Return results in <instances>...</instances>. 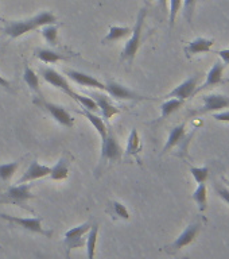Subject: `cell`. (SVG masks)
Returning <instances> with one entry per match:
<instances>
[{"label":"cell","instance_id":"6da1fadb","mask_svg":"<svg viewBox=\"0 0 229 259\" xmlns=\"http://www.w3.org/2000/svg\"><path fill=\"white\" fill-rule=\"evenodd\" d=\"M39 72L42 78H43L46 82H49V84L53 85V87H56V88L61 89V91L64 93H66L69 97H72L73 100H76L82 108L88 109V111H92V112H95V111L99 109L97 108L96 103L93 101L92 97L82 96L80 93H77L76 91L70 87L68 80H66L62 74H60V73L57 72L56 69L49 68V66H42V68L39 69Z\"/></svg>","mask_w":229,"mask_h":259},{"label":"cell","instance_id":"7a4b0ae2","mask_svg":"<svg viewBox=\"0 0 229 259\" xmlns=\"http://www.w3.org/2000/svg\"><path fill=\"white\" fill-rule=\"evenodd\" d=\"M34 184H16V185L10 186L6 192L0 193V204L2 205H15L19 208L34 212L28 206V201L34 198V194L31 193V189Z\"/></svg>","mask_w":229,"mask_h":259},{"label":"cell","instance_id":"3957f363","mask_svg":"<svg viewBox=\"0 0 229 259\" xmlns=\"http://www.w3.org/2000/svg\"><path fill=\"white\" fill-rule=\"evenodd\" d=\"M146 16H147V8H141V11L138 14L135 26L132 28V32H131V36L127 40V44H125L124 49H123V53H121V61H125L128 65L132 64L135 57H136L138 50L141 48L142 31H143V24H145Z\"/></svg>","mask_w":229,"mask_h":259},{"label":"cell","instance_id":"277c9868","mask_svg":"<svg viewBox=\"0 0 229 259\" xmlns=\"http://www.w3.org/2000/svg\"><path fill=\"white\" fill-rule=\"evenodd\" d=\"M0 218L10 223V224H12V226L19 227L22 230L32 232V234L43 235L46 238H52L53 236V231L44 230L43 226H42V222H43L42 218H18V216H12V214L7 213H0Z\"/></svg>","mask_w":229,"mask_h":259},{"label":"cell","instance_id":"5b68a950","mask_svg":"<svg viewBox=\"0 0 229 259\" xmlns=\"http://www.w3.org/2000/svg\"><path fill=\"white\" fill-rule=\"evenodd\" d=\"M90 227H92V222H85L80 224V226L73 227V228L65 232L64 244L65 250H66V258H70V252L74 248L85 247V239L86 238H84V236L88 234Z\"/></svg>","mask_w":229,"mask_h":259},{"label":"cell","instance_id":"8992f818","mask_svg":"<svg viewBox=\"0 0 229 259\" xmlns=\"http://www.w3.org/2000/svg\"><path fill=\"white\" fill-rule=\"evenodd\" d=\"M34 104L38 105L39 108L44 109L46 112H49V115H50L53 119H56L60 124L65 125V127H73V124H74V119H73L72 115H70L64 107H61V105L44 100L42 96L35 99V100H34Z\"/></svg>","mask_w":229,"mask_h":259},{"label":"cell","instance_id":"52a82bcc","mask_svg":"<svg viewBox=\"0 0 229 259\" xmlns=\"http://www.w3.org/2000/svg\"><path fill=\"white\" fill-rule=\"evenodd\" d=\"M105 92L109 96L116 99V100H131V101H143V100H155L153 97L142 96L132 89L127 88L124 85L119 84L116 81H107L105 82Z\"/></svg>","mask_w":229,"mask_h":259},{"label":"cell","instance_id":"ba28073f","mask_svg":"<svg viewBox=\"0 0 229 259\" xmlns=\"http://www.w3.org/2000/svg\"><path fill=\"white\" fill-rule=\"evenodd\" d=\"M200 231H201V223H190L189 226L186 227L185 230L179 234V236H178L170 246L166 247V251H167L169 254H174V252H177V251H179L181 248H184V247L189 246L190 243H193L194 239L197 238V235L200 234Z\"/></svg>","mask_w":229,"mask_h":259},{"label":"cell","instance_id":"9c48e42d","mask_svg":"<svg viewBox=\"0 0 229 259\" xmlns=\"http://www.w3.org/2000/svg\"><path fill=\"white\" fill-rule=\"evenodd\" d=\"M123 157V149L120 143L117 142V138L115 137L112 130L108 128L107 137L103 139L101 143V161L115 162L121 159Z\"/></svg>","mask_w":229,"mask_h":259},{"label":"cell","instance_id":"30bf717a","mask_svg":"<svg viewBox=\"0 0 229 259\" xmlns=\"http://www.w3.org/2000/svg\"><path fill=\"white\" fill-rule=\"evenodd\" d=\"M202 108L197 113H216L229 108V96L221 93H209L202 97Z\"/></svg>","mask_w":229,"mask_h":259},{"label":"cell","instance_id":"8fae6325","mask_svg":"<svg viewBox=\"0 0 229 259\" xmlns=\"http://www.w3.org/2000/svg\"><path fill=\"white\" fill-rule=\"evenodd\" d=\"M198 81H200V76L194 74V76H190L189 78H186L185 81H182L181 84L175 87V88L166 95V99H171V97H175V99H179V100H188L190 97L194 96V92H196V88L198 87Z\"/></svg>","mask_w":229,"mask_h":259},{"label":"cell","instance_id":"7c38bea8","mask_svg":"<svg viewBox=\"0 0 229 259\" xmlns=\"http://www.w3.org/2000/svg\"><path fill=\"white\" fill-rule=\"evenodd\" d=\"M32 30H38L32 18L24 20H11V22H7L4 26V34L10 38H19V36L32 31Z\"/></svg>","mask_w":229,"mask_h":259},{"label":"cell","instance_id":"4fadbf2b","mask_svg":"<svg viewBox=\"0 0 229 259\" xmlns=\"http://www.w3.org/2000/svg\"><path fill=\"white\" fill-rule=\"evenodd\" d=\"M65 74L68 76L72 81H74L76 84L81 85V87H88V88H95L99 89L101 92L105 91V84L101 82L100 80H97L96 77L86 74L80 70H74V69H65Z\"/></svg>","mask_w":229,"mask_h":259},{"label":"cell","instance_id":"5bb4252c","mask_svg":"<svg viewBox=\"0 0 229 259\" xmlns=\"http://www.w3.org/2000/svg\"><path fill=\"white\" fill-rule=\"evenodd\" d=\"M224 70H225V65L222 64L220 60L216 61V62L212 65V68L209 69L208 74H206V78L205 81H204V84L196 88L194 95H197V93H200L201 91H204V89L213 88L216 85L222 84V82H224V78H222V76H224Z\"/></svg>","mask_w":229,"mask_h":259},{"label":"cell","instance_id":"9a60e30c","mask_svg":"<svg viewBox=\"0 0 229 259\" xmlns=\"http://www.w3.org/2000/svg\"><path fill=\"white\" fill-rule=\"evenodd\" d=\"M50 171H52V167H50V166L40 165L38 161H32L31 163H30V166L27 167V170L23 173V176L16 181V184L34 182L36 181V180H40V178L50 176Z\"/></svg>","mask_w":229,"mask_h":259},{"label":"cell","instance_id":"2e32d148","mask_svg":"<svg viewBox=\"0 0 229 259\" xmlns=\"http://www.w3.org/2000/svg\"><path fill=\"white\" fill-rule=\"evenodd\" d=\"M90 97H92L93 101L96 103L97 108L101 109L103 117L107 119V120L112 119L113 115L119 113V109L111 103V99H109L108 95H105V93L103 92H92L90 93Z\"/></svg>","mask_w":229,"mask_h":259},{"label":"cell","instance_id":"e0dca14e","mask_svg":"<svg viewBox=\"0 0 229 259\" xmlns=\"http://www.w3.org/2000/svg\"><path fill=\"white\" fill-rule=\"evenodd\" d=\"M214 44V39L209 38H204V36H198L196 39L190 40L189 44L186 45L185 53L188 57L197 56L202 53H209L212 50V46Z\"/></svg>","mask_w":229,"mask_h":259},{"label":"cell","instance_id":"ac0fdd59","mask_svg":"<svg viewBox=\"0 0 229 259\" xmlns=\"http://www.w3.org/2000/svg\"><path fill=\"white\" fill-rule=\"evenodd\" d=\"M186 137V123H181V124L175 125L169 134V138L166 141L163 149H162V154H166L171 149H174L175 146L181 145L182 141Z\"/></svg>","mask_w":229,"mask_h":259},{"label":"cell","instance_id":"d6986e66","mask_svg":"<svg viewBox=\"0 0 229 259\" xmlns=\"http://www.w3.org/2000/svg\"><path fill=\"white\" fill-rule=\"evenodd\" d=\"M69 166H70V158H69L66 154H64V155L58 159V162H57L56 165L52 167L50 178L54 180V181H61V180L68 178Z\"/></svg>","mask_w":229,"mask_h":259},{"label":"cell","instance_id":"ffe728a7","mask_svg":"<svg viewBox=\"0 0 229 259\" xmlns=\"http://www.w3.org/2000/svg\"><path fill=\"white\" fill-rule=\"evenodd\" d=\"M97 238H99V223H92L90 230L86 234L85 239V247H86V258L95 259L97 246Z\"/></svg>","mask_w":229,"mask_h":259},{"label":"cell","instance_id":"44dd1931","mask_svg":"<svg viewBox=\"0 0 229 259\" xmlns=\"http://www.w3.org/2000/svg\"><path fill=\"white\" fill-rule=\"evenodd\" d=\"M81 115H84L86 119H88L89 121H90V124L95 127V130H96L97 133H99V135H100L101 141L104 139L105 137H107V133H108V127H107V124L104 123V120L101 119V117H99L95 112H92V111H88V109L82 108L80 111Z\"/></svg>","mask_w":229,"mask_h":259},{"label":"cell","instance_id":"7402d4cb","mask_svg":"<svg viewBox=\"0 0 229 259\" xmlns=\"http://www.w3.org/2000/svg\"><path fill=\"white\" fill-rule=\"evenodd\" d=\"M132 28L124 27V26H111L108 30V34L103 38V44H108V42H116V40L124 39L125 36L131 35Z\"/></svg>","mask_w":229,"mask_h":259},{"label":"cell","instance_id":"603a6c76","mask_svg":"<svg viewBox=\"0 0 229 259\" xmlns=\"http://www.w3.org/2000/svg\"><path fill=\"white\" fill-rule=\"evenodd\" d=\"M193 201L197 204L198 210L204 212L208 208V189H206V184H197V188L192 194Z\"/></svg>","mask_w":229,"mask_h":259},{"label":"cell","instance_id":"cb8c5ba5","mask_svg":"<svg viewBox=\"0 0 229 259\" xmlns=\"http://www.w3.org/2000/svg\"><path fill=\"white\" fill-rule=\"evenodd\" d=\"M23 80L24 82L27 84V87L30 89H31L32 92L34 93H38L39 96H42L40 95V84H39V77H38V74H36L34 70H32L28 65H26L24 66V70H23Z\"/></svg>","mask_w":229,"mask_h":259},{"label":"cell","instance_id":"d4e9b609","mask_svg":"<svg viewBox=\"0 0 229 259\" xmlns=\"http://www.w3.org/2000/svg\"><path fill=\"white\" fill-rule=\"evenodd\" d=\"M185 101L179 100V99H175V97H171V99H167L165 103H162L161 105V119H166L170 115H173L174 112H177L178 109L181 108Z\"/></svg>","mask_w":229,"mask_h":259},{"label":"cell","instance_id":"484cf974","mask_svg":"<svg viewBox=\"0 0 229 259\" xmlns=\"http://www.w3.org/2000/svg\"><path fill=\"white\" fill-rule=\"evenodd\" d=\"M36 57H38V60H40L44 64H56L58 61H62L66 58L65 56L54 52L52 49H40V50L36 52Z\"/></svg>","mask_w":229,"mask_h":259},{"label":"cell","instance_id":"4316f807","mask_svg":"<svg viewBox=\"0 0 229 259\" xmlns=\"http://www.w3.org/2000/svg\"><path fill=\"white\" fill-rule=\"evenodd\" d=\"M32 19L35 22L36 27H44L49 24H56L57 16L50 11H42L39 14H36L35 16H32Z\"/></svg>","mask_w":229,"mask_h":259},{"label":"cell","instance_id":"83f0119b","mask_svg":"<svg viewBox=\"0 0 229 259\" xmlns=\"http://www.w3.org/2000/svg\"><path fill=\"white\" fill-rule=\"evenodd\" d=\"M142 147L141 138H139V134H138L136 128H132L131 134H129L128 141H127V155H133L136 154Z\"/></svg>","mask_w":229,"mask_h":259},{"label":"cell","instance_id":"f1b7e54d","mask_svg":"<svg viewBox=\"0 0 229 259\" xmlns=\"http://www.w3.org/2000/svg\"><path fill=\"white\" fill-rule=\"evenodd\" d=\"M42 36L49 45L57 46L58 45V26L57 24H49V26L42 27Z\"/></svg>","mask_w":229,"mask_h":259},{"label":"cell","instance_id":"f546056e","mask_svg":"<svg viewBox=\"0 0 229 259\" xmlns=\"http://www.w3.org/2000/svg\"><path fill=\"white\" fill-rule=\"evenodd\" d=\"M19 167V162H8V163H2L0 165V180L3 181H10L12 176L16 173V170Z\"/></svg>","mask_w":229,"mask_h":259},{"label":"cell","instance_id":"4dcf8cb0","mask_svg":"<svg viewBox=\"0 0 229 259\" xmlns=\"http://www.w3.org/2000/svg\"><path fill=\"white\" fill-rule=\"evenodd\" d=\"M189 171L193 176L194 181L197 184H204L206 182V180L209 178V167L208 166H201V167H194V166H190Z\"/></svg>","mask_w":229,"mask_h":259},{"label":"cell","instance_id":"1f68e13d","mask_svg":"<svg viewBox=\"0 0 229 259\" xmlns=\"http://www.w3.org/2000/svg\"><path fill=\"white\" fill-rule=\"evenodd\" d=\"M182 8V0H170L169 3V24L170 28L174 27V23H175V19H177V15L179 10Z\"/></svg>","mask_w":229,"mask_h":259},{"label":"cell","instance_id":"d6a6232c","mask_svg":"<svg viewBox=\"0 0 229 259\" xmlns=\"http://www.w3.org/2000/svg\"><path fill=\"white\" fill-rule=\"evenodd\" d=\"M111 206H112V213L115 216H117L119 219H123V220H128L129 212L125 208L124 204H121L120 201H112L111 202Z\"/></svg>","mask_w":229,"mask_h":259},{"label":"cell","instance_id":"836d02e7","mask_svg":"<svg viewBox=\"0 0 229 259\" xmlns=\"http://www.w3.org/2000/svg\"><path fill=\"white\" fill-rule=\"evenodd\" d=\"M196 3L197 0H182V8H184V16L186 18V20L192 23V19H193L194 10H196Z\"/></svg>","mask_w":229,"mask_h":259},{"label":"cell","instance_id":"e575fe53","mask_svg":"<svg viewBox=\"0 0 229 259\" xmlns=\"http://www.w3.org/2000/svg\"><path fill=\"white\" fill-rule=\"evenodd\" d=\"M216 192H217L218 196H220V197L226 202V204H229V189L226 188V186L216 185Z\"/></svg>","mask_w":229,"mask_h":259},{"label":"cell","instance_id":"d590c367","mask_svg":"<svg viewBox=\"0 0 229 259\" xmlns=\"http://www.w3.org/2000/svg\"><path fill=\"white\" fill-rule=\"evenodd\" d=\"M213 119L217 121H224V123H229V109L225 111H220V112L213 113Z\"/></svg>","mask_w":229,"mask_h":259},{"label":"cell","instance_id":"8d00e7d4","mask_svg":"<svg viewBox=\"0 0 229 259\" xmlns=\"http://www.w3.org/2000/svg\"><path fill=\"white\" fill-rule=\"evenodd\" d=\"M218 57H220V61H221L222 64L228 66L229 65V49H224V50H220L217 52Z\"/></svg>","mask_w":229,"mask_h":259},{"label":"cell","instance_id":"74e56055","mask_svg":"<svg viewBox=\"0 0 229 259\" xmlns=\"http://www.w3.org/2000/svg\"><path fill=\"white\" fill-rule=\"evenodd\" d=\"M0 87H3V88L8 89V91H11V84H10V81L6 80V78L2 76H0Z\"/></svg>","mask_w":229,"mask_h":259},{"label":"cell","instance_id":"f35d334b","mask_svg":"<svg viewBox=\"0 0 229 259\" xmlns=\"http://www.w3.org/2000/svg\"><path fill=\"white\" fill-rule=\"evenodd\" d=\"M158 4H159V8H161L162 11H163V12L167 11V7H169V3H167V0H158Z\"/></svg>","mask_w":229,"mask_h":259},{"label":"cell","instance_id":"ab89813d","mask_svg":"<svg viewBox=\"0 0 229 259\" xmlns=\"http://www.w3.org/2000/svg\"><path fill=\"white\" fill-rule=\"evenodd\" d=\"M222 181L225 182V184H226V186H228V188H229V180H228V178L222 177Z\"/></svg>","mask_w":229,"mask_h":259},{"label":"cell","instance_id":"60d3db41","mask_svg":"<svg viewBox=\"0 0 229 259\" xmlns=\"http://www.w3.org/2000/svg\"><path fill=\"white\" fill-rule=\"evenodd\" d=\"M184 259H190V258H188V256H185V258H184Z\"/></svg>","mask_w":229,"mask_h":259}]
</instances>
